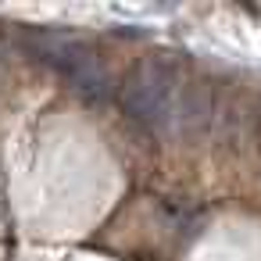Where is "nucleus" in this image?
Instances as JSON below:
<instances>
[{
  "mask_svg": "<svg viewBox=\"0 0 261 261\" xmlns=\"http://www.w3.org/2000/svg\"><path fill=\"white\" fill-rule=\"evenodd\" d=\"M122 111L158 136H182L204 125L211 115L200 86H190L182 72L165 58H143L118 86Z\"/></svg>",
  "mask_w": 261,
  "mask_h": 261,
  "instance_id": "f257e3e1",
  "label": "nucleus"
},
{
  "mask_svg": "<svg viewBox=\"0 0 261 261\" xmlns=\"http://www.w3.org/2000/svg\"><path fill=\"white\" fill-rule=\"evenodd\" d=\"M25 47H29L43 65H50L58 75H65L68 86L79 90L83 97L104 100V97L115 93V83H111L108 68L100 65V58H97L83 40H75V36H68V33H58V29H36V33L25 36Z\"/></svg>",
  "mask_w": 261,
  "mask_h": 261,
  "instance_id": "f03ea898",
  "label": "nucleus"
}]
</instances>
